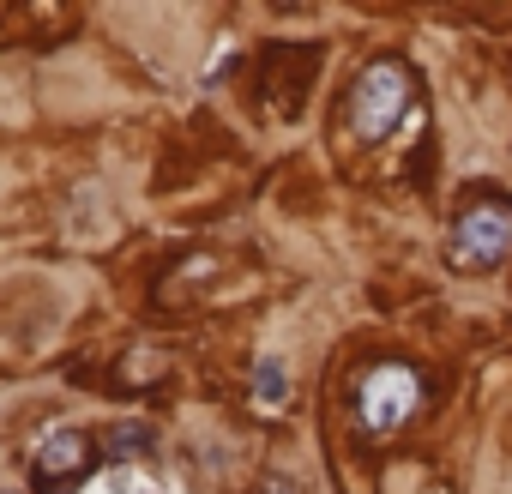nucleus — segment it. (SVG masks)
Returning a JSON list of instances; mask_svg holds the SVG:
<instances>
[{
  "label": "nucleus",
  "instance_id": "obj_4",
  "mask_svg": "<svg viewBox=\"0 0 512 494\" xmlns=\"http://www.w3.org/2000/svg\"><path fill=\"white\" fill-rule=\"evenodd\" d=\"M85 464H91V440H85V434H73V428L49 434V446L37 452V470H43V476H79Z\"/></svg>",
  "mask_w": 512,
  "mask_h": 494
},
{
  "label": "nucleus",
  "instance_id": "obj_2",
  "mask_svg": "<svg viewBox=\"0 0 512 494\" xmlns=\"http://www.w3.org/2000/svg\"><path fill=\"white\" fill-rule=\"evenodd\" d=\"M422 410V374L404 368V362H380L356 380V416H362V434L380 446L392 440L410 416Z\"/></svg>",
  "mask_w": 512,
  "mask_h": 494
},
{
  "label": "nucleus",
  "instance_id": "obj_6",
  "mask_svg": "<svg viewBox=\"0 0 512 494\" xmlns=\"http://www.w3.org/2000/svg\"><path fill=\"white\" fill-rule=\"evenodd\" d=\"M121 446L139 452V446H145V428H121V434H115V452H121Z\"/></svg>",
  "mask_w": 512,
  "mask_h": 494
},
{
  "label": "nucleus",
  "instance_id": "obj_8",
  "mask_svg": "<svg viewBox=\"0 0 512 494\" xmlns=\"http://www.w3.org/2000/svg\"><path fill=\"white\" fill-rule=\"evenodd\" d=\"M55 494H67V488H55Z\"/></svg>",
  "mask_w": 512,
  "mask_h": 494
},
{
  "label": "nucleus",
  "instance_id": "obj_3",
  "mask_svg": "<svg viewBox=\"0 0 512 494\" xmlns=\"http://www.w3.org/2000/svg\"><path fill=\"white\" fill-rule=\"evenodd\" d=\"M512 254V205L500 199H470L452 223V241H446V260L458 272H488Z\"/></svg>",
  "mask_w": 512,
  "mask_h": 494
},
{
  "label": "nucleus",
  "instance_id": "obj_7",
  "mask_svg": "<svg viewBox=\"0 0 512 494\" xmlns=\"http://www.w3.org/2000/svg\"><path fill=\"white\" fill-rule=\"evenodd\" d=\"M266 494H296V488H290V476H272V482H266Z\"/></svg>",
  "mask_w": 512,
  "mask_h": 494
},
{
  "label": "nucleus",
  "instance_id": "obj_5",
  "mask_svg": "<svg viewBox=\"0 0 512 494\" xmlns=\"http://www.w3.org/2000/svg\"><path fill=\"white\" fill-rule=\"evenodd\" d=\"M253 410H266V416H284V410H290V386H284V362H266L260 374H253Z\"/></svg>",
  "mask_w": 512,
  "mask_h": 494
},
{
  "label": "nucleus",
  "instance_id": "obj_1",
  "mask_svg": "<svg viewBox=\"0 0 512 494\" xmlns=\"http://www.w3.org/2000/svg\"><path fill=\"white\" fill-rule=\"evenodd\" d=\"M410 91H416V79H410L404 61H392V55L368 61L362 79H356V91H350V127H356V139L380 145L398 127V115L410 109Z\"/></svg>",
  "mask_w": 512,
  "mask_h": 494
}]
</instances>
